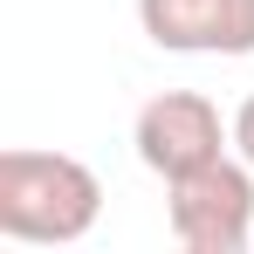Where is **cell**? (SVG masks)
<instances>
[{
    "instance_id": "1",
    "label": "cell",
    "mask_w": 254,
    "mask_h": 254,
    "mask_svg": "<svg viewBox=\"0 0 254 254\" xmlns=\"http://www.w3.org/2000/svg\"><path fill=\"white\" fill-rule=\"evenodd\" d=\"M103 213V179L69 158V151H0V234L35 241V248H69L83 241Z\"/></svg>"
},
{
    "instance_id": "3",
    "label": "cell",
    "mask_w": 254,
    "mask_h": 254,
    "mask_svg": "<svg viewBox=\"0 0 254 254\" xmlns=\"http://www.w3.org/2000/svg\"><path fill=\"white\" fill-rule=\"evenodd\" d=\"M130 144H137L144 172H158V179H186V172L227 158L234 124H220V103L199 96V89H165V96H151V103L137 110Z\"/></svg>"
},
{
    "instance_id": "4",
    "label": "cell",
    "mask_w": 254,
    "mask_h": 254,
    "mask_svg": "<svg viewBox=\"0 0 254 254\" xmlns=\"http://www.w3.org/2000/svg\"><path fill=\"white\" fill-rule=\"evenodd\" d=\"M137 28L172 55H254V0H137Z\"/></svg>"
},
{
    "instance_id": "2",
    "label": "cell",
    "mask_w": 254,
    "mask_h": 254,
    "mask_svg": "<svg viewBox=\"0 0 254 254\" xmlns=\"http://www.w3.org/2000/svg\"><path fill=\"white\" fill-rule=\"evenodd\" d=\"M165 220L186 254H241L254 241V165L213 158L186 179H165Z\"/></svg>"
},
{
    "instance_id": "5",
    "label": "cell",
    "mask_w": 254,
    "mask_h": 254,
    "mask_svg": "<svg viewBox=\"0 0 254 254\" xmlns=\"http://www.w3.org/2000/svg\"><path fill=\"white\" fill-rule=\"evenodd\" d=\"M234 151H241V158L254 165V96L241 103V110H234Z\"/></svg>"
}]
</instances>
